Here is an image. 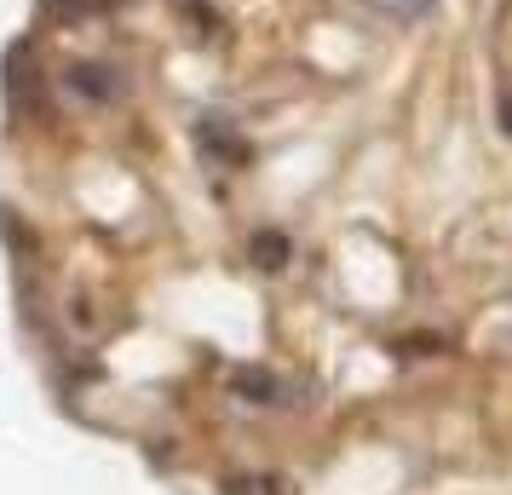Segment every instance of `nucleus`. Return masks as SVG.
<instances>
[{
	"label": "nucleus",
	"instance_id": "obj_2",
	"mask_svg": "<svg viewBox=\"0 0 512 495\" xmlns=\"http://www.w3.org/2000/svg\"><path fill=\"white\" fill-rule=\"evenodd\" d=\"M70 87L81 98H98V104H116L121 98L116 70H104V64H70Z\"/></svg>",
	"mask_w": 512,
	"mask_h": 495
},
{
	"label": "nucleus",
	"instance_id": "obj_6",
	"mask_svg": "<svg viewBox=\"0 0 512 495\" xmlns=\"http://www.w3.org/2000/svg\"><path fill=\"white\" fill-rule=\"evenodd\" d=\"M98 0H47V12L52 18H75V12H93Z\"/></svg>",
	"mask_w": 512,
	"mask_h": 495
},
{
	"label": "nucleus",
	"instance_id": "obj_3",
	"mask_svg": "<svg viewBox=\"0 0 512 495\" xmlns=\"http://www.w3.org/2000/svg\"><path fill=\"white\" fill-rule=\"evenodd\" d=\"M231 392L242 403H282V380L271 369H236L231 375Z\"/></svg>",
	"mask_w": 512,
	"mask_h": 495
},
{
	"label": "nucleus",
	"instance_id": "obj_4",
	"mask_svg": "<svg viewBox=\"0 0 512 495\" xmlns=\"http://www.w3.org/2000/svg\"><path fill=\"white\" fill-rule=\"evenodd\" d=\"M369 12H380V18H392V24H420L438 0H363Z\"/></svg>",
	"mask_w": 512,
	"mask_h": 495
},
{
	"label": "nucleus",
	"instance_id": "obj_1",
	"mask_svg": "<svg viewBox=\"0 0 512 495\" xmlns=\"http://www.w3.org/2000/svg\"><path fill=\"white\" fill-rule=\"evenodd\" d=\"M196 144H202V156H208L213 167L248 162V144L236 139L231 127H219V116H202V121H196Z\"/></svg>",
	"mask_w": 512,
	"mask_h": 495
},
{
	"label": "nucleus",
	"instance_id": "obj_5",
	"mask_svg": "<svg viewBox=\"0 0 512 495\" xmlns=\"http://www.w3.org/2000/svg\"><path fill=\"white\" fill-rule=\"evenodd\" d=\"M282 260H288V236L259 231V236H254V265H259V271H277Z\"/></svg>",
	"mask_w": 512,
	"mask_h": 495
}]
</instances>
